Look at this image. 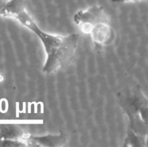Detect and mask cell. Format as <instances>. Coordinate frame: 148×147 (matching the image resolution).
Segmentation results:
<instances>
[{
	"instance_id": "cell-3",
	"label": "cell",
	"mask_w": 148,
	"mask_h": 147,
	"mask_svg": "<svg viewBox=\"0 0 148 147\" xmlns=\"http://www.w3.org/2000/svg\"><path fill=\"white\" fill-rule=\"evenodd\" d=\"M31 136L29 133L23 130L18 125L4 124L0 126V139L21 141L27 143L28 146H32Z\"/></svg>"
},
{
	"instance_id": "cell-4",
	"label": "cell",
	"mask_w": 148,
	"mask_h": 147,
	"mask_svg": "<svg viewBox=\"0 0 148 147\" xmlns=\"http://www.w3.org/2000/svg\"><path fill=\"white\" fill-rule=\"evenodd\" d=\"M32 146H60L65 142V137L61 132L60 134H48L43 136H33L30 137Z\"/></svg>"
},
{
	"instance_id": "cell-5",
	"label": "cell",
	"mask_w": 148,
	"mask_h": 147,
	"mask_svg": "<svg viewBox=\"0 0 148 147\" xmlns=\"http://www.w3.org/2000/svg\"><path fill=\"white\" fill-rule=\"evenodd\" d=\"M25 9L24 0H7L0 5V16L13 18Z\"/></svg>"
},
{
	"instance_id": "cell-7",
	"label": "cell",
	"mask_w": 148,
	"mask_h": 147,
	"mask_svg": "<svg viewBox=\"0 0 148 147\" xmlns=\"http://www.w3.org/2000/svg\"><path fill=\"white\" fill-rule=\"evenodd\" d=\"M0 146L1 147H21V146H28V145L27 143L21 141L0 139Z\"/></svg>"
},
{
	"instance_id": "cell-2",
	"label": "cell",
	"mask_w": 148,
	"mask_h": 147,
	"mask_svg": "<svg viewBox=\"0 0 148 147\" xmlns=\"http://www.w3.org/2000/svg\"><path fill=\"white\" fill-rule=\"evenodd\" d=\"M73 21L83 33L90 35L96 46H106L113 40L114 31L102 6L94 5L77 11Z\"/></svg>"
},
{
	"instance_id": "cell-6",
	"label": "cell",
	"mask_w": 148,
	"mask_h": 147,
	"mask_svg": "<svg viewBox=\"0 0 148 147\" xmlns=\"http://www.w3.org/2000/svg\"><path fill=\"white\" fill-rule=\"evenodd\" d=\"M146 138L139 136L128 129L124 142V146H146Z\"/></svg>"
},
{
	"instance_id": "cell-9",
	"label": "cell",
	"mask_w": 148,
	"mask_h": 147,
	"mask_svg": "<svg viewBox=\"0 0 148 147\" xmlns=\"http://www.w3.org/2000/svg\"><path fill=\"white\" fill-rule=\"evenodd\" d=\"M7 0H0V5H2L3 3H4Z\"/></svg>"
},
{
	"instance_id": "cell-1",
	"label": "cell",
	"mask_w": 148,
	"mask_h": 147,
	"mask_svg": "<svg viewBox=\"0 0 148 147\" xmlns=\"http://www.w3.org/2000/svg\"><path fill=\"white\" fill-rule=\"evenodd\" d=\"M15 19L33 32L42 42L47 56L42 68L43 72L50 74L69 66L75 56L79 34L61 36L46 33L38 27L25 9L21 10Z\"/></svg>"
},
{
	"instance_id": "cell-8",
	"label": "cell",
	"mask_w": 148,
	"mask_h": 147,
	"mask_svg": "<svg viewBox=\"0 0 148 147\" xmlns=\"http://www.w3.org/2000/svg\"><path fill=\"white\" fill-rule=\"evenodd\" d=\"M142 0H112L113 2H118V3H122V2H138Z\"/></svg>"
}]
</instances>
